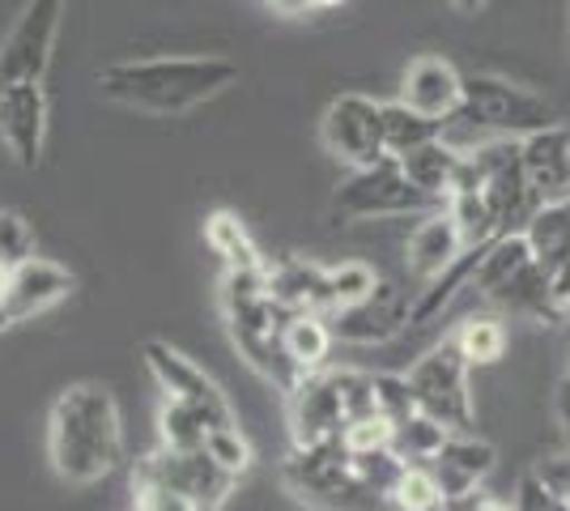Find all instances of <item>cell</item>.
Masks as SVG:
<instances>
[{
	"instance_id": "cell-1",
	"label": "cell",
	"mask_w": 570,
	"mask_h": 511,
	"mask_svg": "<svg viewBox=\"0 0 570 511\" xmlns=\"http://www.w3.org/2000/svg\"><path fill=\"white\" fill-rule=\"evenodd\" d=\"M98 95L149 111V116H184L209 102L238 81V65L226 56H149V60H116L98 69Z\"/></svg>"
},
{
	"instance_id": "cell-2",
	"label": "cell",
	"mask_w": 570,
	"mask_h": 511,
	"mask_svg": "<svg viewBox=\"0 0 570 511\" xmlns=\"http://www.w3.org/2000/svg\"><path fill=\"white\" fill-rule=\"evenodd\" d=\"M48 456L60 482L95 487L124 456V426L111 389L72 384L56 396L48 414Z\"/></svg>"
},
{
	"instance_id": "cell-3",
	"label": "cell",
	"mask_w": 570,
	"mask_h": 511,
	"mask_svg": "<svg viewBox=\"0 0 570 511\" xmlns=\"http://www.w3.org/2000/svg\"><path fill=\"white\" fill-rule=\"evenodd\" d=\"M222 312H226L230 341L247 358V366H256L277 389H294L298 371L289 366L282 350V324L289 320V312L273 303V294L264 286V273H226L222 277Z\"/></svg>"
},
{
	"instance_id": "cell-4",
	"label": "cell",
	"mask_w": 570,
	"mask_h": 511,
	"mask_svg": "<svg viewBox=\"0 0 570 511\" xmlns=\"http://www.w3.org/2000/svg\"><path fill=\"white\" fill-rule=\"evenodd\" d=\"M282 482L307 508L315 511H383L387 499L380 490H371L354 469L345 443H315V448H289L282 461Z\"/></svg>"
},
{
	"instance_id": "cell-5",
	"label": "cell",
	"mask_w": 570,
	"mask_h": 511,
	"mask_svg": "<svg viewBox=\"0 0 570 511\" xmlns=\"http://www.w3.org/2000/svg\"><path fill=\"white\" fill-rule=\"evenodd\" d=\"M460 120L476 124V128H490L499 137H528V132H541L562 124L558 107L546 95L528 90L520 81H507L499 73H464V90H460Z\"/></svg>"
},
{
	"instance_id": "cell-6",
	"label": "cell",
	"mask_w": 570,
	"mask_h": 511,
	"mask_svg": "<svg viewBox=\"0 0 570 511\" xmlns=\"http://www.w3.org/2000/svg\"><path fill=\"white\" fill-rule=\"evenodd\" d=\"M469 371L473 363L460 354V345L452 337L439 341L434 350H426L413 371H409V389L417 396V410L430 414L434 422H443L452 435L473 426V392H469Z\"/></svg>"
},
{
	"instance_id": "cell-7",
	"label": "cell",
	"mask_w": 570,
	"mask_h": 511,
	"mask_svg": "<svg viewBox=\"0 0 570 511\" xmlns=\"http://www.w3.org/2000/svg\"><path fill=\"white\" fill-rule=\"evenodd\" d=\"M422 209H439V205L404 179L401 163L392 154L380 158V163H371V167L350 170L333 196V214L350 222L404 218V214H422Z\"/></svg>"
},
{
	"instance_id": "cell-8",
	"label": "cell",
	"mask_w": 570,
	"mask_h": 511,
	"mask_svg": "<svg viewBox=\"0 0 570 511\" xmlns=\"http://www.w3.org/2000/svg\"><path fill=\"white\" fill-rule=\"evenodd\" d=\"M238 478H230L222 464L200 448V452H170V448H158L149 452L137 473H132V487H163L170 494H184L196 511H217L230 490H235Z\"/></svg>"
},
{
	"instance_id": "cell-9",
	"label": "cell",
	"mask_w": 570,
	"mask_h": 511,
	"mask_svg": "<svg viewBox=\"0 0 570 511\" xmlns=\"http://www.w3.org/2000/svg\"><path fill=\"white\" fill-rule=\"evenodd\" d=\"M141 363L149 371V380L163 389V396L170 401H184L196 414L209 422V431H222V426H238L235 410L226 401V392L217 389L214 375H205L200 366L191 363L184 350H175L170 341L149 337L141 345Z\"/></svg>"
},
{
	"instance_id": "cell-10",
	"label": "cell",
	"mask_w": 570,
	"mask_h": 511,
	"mask_svg": "<svg viewBox=\"0 0 570 511\" xmlns=\"http://www.w3.org/2000/svg\"><path fill=\"white\" fill-rule=\"evenodd\" d=\"M320 141L333 154L336 163H345L350 170L371 167L387 158L383 146V102H375L371 95H336L320 120Z\"/></svg>"
},
{
	"instance_id": "cell-11",
	"label": "cell",
	"mask_w": 570,
	"mask_h": 511,
	"mask_svg": "<svg viewBox=\"0 0 570 511\" xmlns=\"http://www.w3.org/2000/svg\"><path fill=\"white\" fill-rule=\"evenodd\" d=\"M65 13H69V0H30L26 4L22 18L9 30V39L0 43V86L48 77Z\"/></svg>"
},
{
	"instance_id": "cell-12",
	"label": "cell",
	"mask_w": 570,
	"mask_h": 511,
	"mask_svg": "<svg viewBox=\"0 0 570 511\" xmlns=\"http://www.w3.org/2000/svg\"><path fill=\"white\" fill-rule=\"evenodd\" d=\"M469 163H473V170L481 175V193L490 200L502 235H507V230H520L523 222H528V214L541 205L537 193H532V184H528V175H523L520 141L494 137L490 146H476L473 154H469Z\"/></svg>"
},
{
	"instance_id": "cell-13",
	"label": "cell",
	"mask_w": 570,
	"mask_h": 511,
	"mask_svg": "<svg viewBox=\"0 0 570 511\" xmlns=\"http://www.w3.org/2000/svg\"><path fill=\"white\" fill-rule=\"evenodd\" d=\"M409 312H413V294L404 291L401 282L380 277L366 298L328 312V328L345 345H383L409 328Z\"/></svg>"
},
{
	"instance_id": "cell-14",
	"label": "cell",
	"mask_w": 570,
	"mask_h": 511,
	"mask_svg": "<svg viewBox=\"0 0 570 511\" xmlns=\"http://www.w3.org/2000/svg\"><path fill=\"white\" fill-rule=\"evenodd\" d=\"M51 128V102L43 81H13L0 86V141L13 154V163L39 167L48 149Z\"/></svg>"
},
{
	"instance_id": "cell-15",
	"label": "cell",
	"mask_w": 570,
	"mask_h": 511,
	"mask_svg": "<svg viewBox=\"0 0 570 511\" xmlns=\"http://www.w3.org/2000/svg\"><path fill=\"white\" fill-rule=\"evenodd\" d=\"M285 414H289V439H294V448H315V443L341 439L345 414H341L333 371L298 375V384L285 392Z\"/></svg>"
},
{
	"instance_id": "cell-16",
	"label": "cell",
	"mask_w": 570,
	"mask_h": 511,
	"mask_svg": "<svg viewBox=\"0 0 570 511\" xmlns=\"http://www.w3.org/2000/svg\"><path fill=\"white\" fill-rule=\"evenodd\" d=\"M460 90H464V73L443 56H417L401 81V102L422 111L426 120L448 124L460 111Z\"/></svg>"
},
{
	"instance_id": "cell-17",
	"label": "cell",
	"mask_w": 570,
	"mask_h": 511,
	"mask_svg": "<svg viewBox=\"0 0 570 511\" xmlns=\"http://www.w3.org/2000/svg\"><path fill=\"white\" fill-rule=\"evenodd\" d=\"M72 294V273L56 261H43V256H30L26 265L9 268V286H4V312L18 320H35L51 312L56 303H65Z\"/></svg>"
},
{
	"instance_id": "cell-18",
	"label": "cell",
	"mask_w": 570,
	"mask_h": 511,
	"mask_svg": "<svg viewBox=\"0 0 570 511\" xmlns=\"http://www.w3.org/2000/svg\"><path fill=\"white\" fill-rule=\"evenodd\" d=\"M494 464H499V452H494L490 439H476L469 431H460V435H448L443 452L430 461V473H434V482L443 490V499L452 503V499H473L476 487L494 473Z\"/></svg>"
},
{
	"instance_id": "cell-19",
	"label": "cell",
	"mask_w": 570,
	"mask_h": 511,
	"mask_svg": "<svg viewBox=\"0 0 570 511\" xmlns=\"http://www.w3.org/2000/svg\"><path fill=\"white\" fill-rule=\"evenodd\" d=\"M264 286L273 294V303L289 316H298V312L328 316L333 312L328 265H315V261H303V256H282L277 265L264 268Z\"/></svg>"
},
{
	"instance_id": "cell-20",
	"label": "cell",
	"mask_w": 570,
	"mask_h": 511,
	"mask_svg": "<svg viewBox=\"0 0 570 511\" xmlns=\"http://www.w3.org/2000/svg\"><path fill=\"white\" fill-rule=\"evenodd\" d=\"M523 175L537 200H567L570 196V124H553L528 132L520 141Z\"/></svg>"
},
{
	"instance_id": "cell-21",
	"label": "cell",
	"mask_w": 570,
	"mask_h": 511,
	"mask_svg": "<svg viewBox=\"0 0 570 511\" xmlns=\"http://www.w3.org/2000/svg\"><path fill=\"white\" fill-rule=\"evenodd\" d=\"M464 252V239H460V226L448 209H430L426 218L413 226L409 244H404V261H409V273H417L422 282H430L434 273L452 265L455 256Z\"/></svg>"
},
{
	"instance_id": "cell-22",
	"label": "cell",
	"mask_w": 570,
	"mask_h": 511,
	"mask_svg": "<svg viewBox=\"0 0 570 511\" xmlns=\"http://www.w3.org/2000/svg\"><path fill=\"white\" fill-rule=\"evenodd\" d=\"M396 163H401L404 179L443 209V205H448V196H452V188H455V179H460V167H464V149L448 146V141L439 137V141H426V146L401 154Z\"/></svg>"
},
{
	"instance_id": "cell-23",
	"label": "cell",
	"mask_w": 570,
	"mask_h": 511,
	"mask_svg": "<svg viewBox=\"0 0 570 511\" xmlns=\"http://www.w3.org/2000/svg\"><path fill=\"white\" fill-rule=\"evenodd\" d=\"M481 252H485V244H481V247H464V252H460V256H455V261L443 268V273H434V277H430L426 291L413 294L409 328H426V324H434V320L443 316V312H448V307L455 303V294L473 286V273H476V265H481Z\"/></svg>"
},
{
	"instance_id": "cell-24",
	"label": "cell",
	"mask_w": 570,
	"mask_h": 511,
	"mask_svg": "<svg viewBox=\"0 0 570 511\" xmlns=\"http://www.w3.org/2000/svg\"><path fill=\"white\" fill-rule=\"evenodd\" d=\"M528 265H532V247H528V239H523V230H507V235H499V239L485 244L469 291H476L481 298L494 303L502 286H507L511 277H520Z\"/></svg>"
},
{
	"instance_id": "cell-25",
	"label": "cell",
	"mask_w": 570,
	"mask_h": 511,
	"mask_svg": "<svg viewBox=\"0 0 570 511\" xmlns=\"http://www.w3.org/2000/svg\"><path fill=\"white\" fill-rule=\"evenodd\" d=\"M528 247H532V261L541 268H553L558 261L570 256V196L567 200H541L528 222L520 226Z\"/></svg>"
},
{
	"instance_id": "cell-26",
	"label": "cell",
	"mask_w": 570,
	"mask_h": 511,
	"mask_svg": "<svg viewBox=\"0 0 570 511\" xmlns=\"http://www.w3.org/2000/svg\"><path fill=\"white\" fill-rule=\"evenodd\" d=\"M333 341L336 337L328 328V316H315V312H298L282 324V350L298 375L324 371L328 354H333Z\"/></svg>"
},
{
	"instance_id": "cell-27",
	"label": "cell",
	"mask_w": 570,
	"mask_h": 511,
	"mask_svg": "<svg viewBox=\"0 0 570 511\" xmlns=\"http://www.w3.org/2000/svg\"><path fill=\"white\" fill-rule=\"evenodd\" d=\"M205 244L222 256L226 273H264V268H268L256 239L247 235L243 218L230 214V209H214V214L205 218Z\"/></svg>"
},
{
	"instance_id": "cell-28",
	"label": "cell",
	"mask_w": 570,
	"mask_h": 511,
	"mask_svg": "<svg viewBox=\"0 0 570 511\" xmlns=\"http://www.w3.org/2000/svg\"><path fill=\"white\" fill-rule=\"evenodd\" d=\"M499 307H507V312H515V316H528V320H537V324H558L562 320V312L549 303V277H546V268L532 265L523 268L520 277H511L507 286L499 291V298H494Z\"/></svg>"
},
{
	"instance_id": "cell-29",
	"label": "cell",
	"mask_w": 570,
	"mask_h": 511,
	"mask_svg": "<svg viewBox=\"0 0 570 511\" xmlns=\"http://www.w3.org/2000/svg\"><path fill=\"white\" fill-rule=\"evenodd\" d=\"M439 137H443V124L439 120H426L422 111L404 107L401 98L396 102H383V146H387L392 158L426 146V141H439Z\"/></svg>"
},
{
	"instance_id": "cell-30",
	"label": "cell",
	"mask_w": 570,
	"mask_h": 511,
	"mask_svg": "<svg viewBox=\"0 0 570 511\" xmlns=\"http://www.w3.org/2000/svg\"><path fill=\"white\" fill-rule=\"evenodd\" d=\"M448 426L443 422H434L430 414H417L396 422V431H392V452L401 456L404 464H430L439 452H443V443H448Z\"/></svg>"
},
{
	"instance_id": "cell-31",
	"label": "cell",
	"mask_w": 570,
	"mask_h": 511,
	"mask_svg": "<svg viewBox=\"0 0 570 511\" xmlns=\"http://www.w3.org/2000/svg\"><path fill=\"white\" fill-rule=\"evenodd\" d=\"M158 435H163V448L170 452H200L205 439H209V422L196 414L184 401H170L163 396V410H158Z\"/></svg>"
},
{
	"instance_id": "cell-32",
	"label": "cell",
	"mask_w": 570,
	"mask_h": 511,
	"mask_svg": "<svg viewBox=\"0 0 570 511\" xmlns=\"http://www.w3.org/2000/svg\"><path fill=\"white\" fill-rule=\"evenodd\" d=\"M452 341L473 366L499 363L507 354V324H502V316H469L455 328Z\"/></svg>"
},
{
	"instance_id": "cell-33",
	"label": "cell",
	"mask_w": 570,
	"mask_h": 511,
	"mask_svg": "<svg viewBox=\"0 0 570 511\" xmlns=\"http://www.w3.org/2000/svg\"><path fill=\"white\" fill-rule=\"evenodd\" d=\"M387 503L396 511H439L448 499H443V490L434 482L430 464H404L401 478L387 490Z\"/></svg>"
},
{
	"instance_id": "cell-34",
	"label": "cell",
	"mask_w": 570,
	"mask_h": 511,
	"mask_svg": "<svg viewBox=\"0 0 570 511\" xmlns=\"http://www.w3.org/2000/svg\"><path fill=\"white\" fill-rule=\"evenodd\" d=\"M371 389H375V414L387 417L392 426L417 414V396L409 389V375L383 371V375H371Z\"/></svg>"
},
{
	"instance_id": "cell-35",
	"label": "cell",
	"mask_w": 570,
	"mask_h": 511,
	"mask_svg": "<svg viewBox=\"0 0 570 511\" xmlns=\"http://www.w3.org/2000/svg\"><path fill=\"white\" fill-rule=\"evenodd\" d=\"M375 268L366 261H341V265H328V294H333V312L336 307H350L357 298L375 291Z\"/></svg>"
},
{
	"instance_id": "cell-36",
	"label": "cell",
	"mask_w": 570,
	"mask_h": 511,
	"mask_svg": "<svg viewBox=\"0 0 570 511\" xmlns=\"http://www.w3.org/2000/svg\"><path fill=\"white\" fill-rule=\"evenodd\" d=\"M205 452L214 456L230 478H243L247 469H252V461H256V452H252V443H247V435L238 431V426H222V431H209V439H205Z\"/></svg>"
},
{
	"instance_id": "cell-37",
	"label": "cell",
	"mask_w": 570,
	"mask_h": 511,
	"mask_svg": "<svg viewBox=\"0 0 570 511\" xmlns=\"http://www.w3.org/2000/svg\"><path fill=\"white\" fill-rule=\"evenodd\" d=\"M35 256V226L18 209H0V268H18Z\"/></svg>"
},
{
	"instance_id": "cell-38",
	"label": "cell",
	"mask_w": 570,
	"mask_h": 511,
	"mask_svg": "<svg viewBox=\"0 0 570 511\" xmlns=\"http://www.w3.org/2000/svg\"><path fill=\"white\" fill-rule=\"evenodd\" d=\"M350 469H354L357 478L366 482L371 490H380L383 499H387V490L392 482L401 478L404 461L392 452V448H375V452H350Z\"/></svg>"
},
{
	"instance_id": "cell-39",
	"label": "cell",
	"mask_w": 570,
	"mask_h": 511,
	"mask_svg": "<svg viewBox=\"0 0 570 511\" xmlns=\"http://www.w3.org/2000/svg\"><path fill=\"white\" fill-rule=\"evenodd\" d=\"M336 396H341V414L345 422L375 414V389H371V375L366 371H333Z\"/></svg>"
},
{
	"instance_id": "cell-40",
	"label": "cell",
	"mask_w": 570,
	"mask_h": 511,
	"mask_svg": "<svg viewBox=\"0 0 570 511\" xmlns=\"http://www.w3.org/2000/svg\"><path fill=\"white\" fill-rule=\"evenodd\" d=\"M392 422L380 414L371 417H357V422H345V431H341V443H345V452H375V448H392Z\"/></svg>"
},
{
	"instance_id": "cell-41",
	"label": "cell",
	"mask_w": 570,
	"mask_h": 511,
	"mask_svg": "<svg viewBox=\"0 0 570 511\" xmlns=\"http://www.w3.org/2000/svg\"><path fill=\"white\" fill-rule=\"evenodd\" d=\"M541 482H546L558 499H570V452H558V456H549V461H541L537 469H532Z\"/></svg>"
},
{
	"instance_id": "cell-42",
	"label": "cell",
	"mask_w": 570,
	"mask_h": 511,
	"mask_svg": "<svg viewBox=\"0 0 570 511\" xmlns=\"http://www.w3.org/2000/svg\"><path fill=\"white\" fill-rule=\"evenodd\" d=\"M137 511H196L184 494H170L163 487H137Z\"/></svg>"
},
{
	"instance_id": "cell-43",
	"label": "cell",
	"mask_w": 570,
	"mask_h": 511,
	"mask_svg": "<svg viewBox=\"0 0 570 511\" xmlns=\"http://www.w3.org/2000/svg\"><path fill=\"white\" fill-rule=\"evenodd\" d=\"M546 277H549V303L567 316L570 312V256L567 261H558L553 268H546Z\"/></svg>"
},
{
	"instance_id": "cell-44",
	"label": "cell",
	"mask_w": 570,
	"mask_h": 511,
	"mask_svg": "<svg viewBox=\"0 0 570 511\" xmlns=\"http://www.w3.org/2000/svg\"><path fill=\"white\" fill-rule=\"evenodd\" d=\"M264 4H273L277 13H285V18H298V13H307L311 0H264Z\"/></svg>"
},
{
	"instance_id": "cell-45",
	"label": "cell",
	"mask_w": 570,
	"mask_h": 511,
	"mask_svg": "<svg viewBox=\"0 0 570 511\" xmlns=\"http://www.w3.org/2000/svg\"><path fill=\"white\" fill-rule=\"evenodd\" d=\"M455 13H464V18H476L481 9H485V0H452Z\"/></svg>"
},
{
	"instance_id": "cell-46",
	"label": "cell",
	"mask_w": 570,
	"mask_h": 511,
	"mask_svg": "<svg viewBox=\"0 0 570 511\" xmlns=\"http://www.w3.org/2000/svg\"><path fill=\"white\" fill-rule=\"evenodd\" d=\"M473 511H515L511 503H502V499H476Z\"/></svg>"
},
{
	"instance_id": "cell-47",
	"label": "cell",
	"mask_w": 570,
	"mask_h": 511,
	"mask_svg": "<svg viewBox=\"0 0 570 511\" xmlns=\"http://www.w3.org/2000/svg\"><path fill=\"white\" fill-rule=\"evenodd\" d=\"M9 324H13V316H9V312H4V303H0V333H4Z\"/></svg>"
},
{
	"instance_id": "cell-48",
	"label": "cell",
	"mask_w": 570,
	"mask_h": 511,
	"mask_svg": "<svg viewBox=\"0 0 570 511\" xmlns=\"http://www.w3.org/2000/svg\"><path fill=\"white\" fill-rule=\"evenodd\" d=\"M333 4H341V0H311V9H333Z\"/></svg>"
},
{
	"instance_id": "cell-49",
	"label": "cell",
	"mask_w": 570,
	"mask_h": 511,
	"mask_svg": "<svg viewBox=\"0 0 570 511\" xmlns=\"http://www.w3.org/2000/svg\"><path fill=\"white\" fill-rule=\"evenodd\" d=\"M4 286H9V268H0V298H4Z\"/></svg>"
},
{
	"instance_id": "cell-50",
	"label": "cell",
	"mask_w": 570,
	"mask_h": 511,
	"mask_svg": "<svg viewBox=\"0 0 570 511\" xmlns=\"http://www.w3.org/2000/svg\"><path fill=\"white\" fill-rule=\"evenodd\" d=\"M549 511H570V499H558V503H553Z\"/></svg>"
}]
</instances>
